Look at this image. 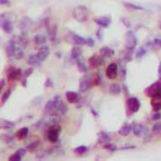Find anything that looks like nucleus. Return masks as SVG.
Masks as SVG:
<instances>
[{"label":"nucleus","mask_w":161,"mask_h":161,"mask_svg":"<svg viewBox=\"0 0 161 161\" xmlns=\"http://www.w3.org/2000/svg\"><path fill=\"white\" fill-rule=\"evenodd\" d=\"M88 15H90V13L86 6H78L74 9V12H73V16L78 21H86L88 19Z\"/></svg>","instance_id":"f257e3e1"},{"label":"nucleus","mask_w":161,"mask_h":161,"mask_svg":"<svg viewBox=\"0 0 161 161\" xmlns=\"http://www.w3.org/2000/svg\"><path fill=\"white\" fill-rule=\"evenodd\" d=\"M127 108H128V115L137 112L138 108H140V101L136 97H130L127 100Z\"/></svg>","instance_id":"f03ea898"},{"label":"nucleus","mask_w":161,"mask_h":161,"mask_svg":"<svg viewBox=\"0 0 161 161\" xmlns=\"http://www.w3.org/2000/svg\"><path fill=\"white\" fill-rule=\"evenodd\" d=\"M126 47L127 48H135L137 44V38L132 30H128L126 33Z\"/></svg>","instance_id":"7ed1b4c3"},{"label":"nucleus","mask_w":161,"mask_h":161,"mask_svg":"<svg viewBox=\"0 0 161 161\" xmlns=\"http://www.w3.org/2000/svg\"><path fill=\"white\" fill-rule=\"evenodd\" d=\"M106 76L108 79H115L117 76H119V67H117V64L112 63L106 68Z\"/></svg>","instance_id":"20e7f679"},{"label":"nucleus","mask_w":161,"mask_h":161,"mask_svg":"<svg viewBox=\"0 0 161 161\" xmlns=\"http://www.w3.org/2000/svg\"><path fill=\"white\" fill-rule=\"evenodd\" d=\"M156 93H161V78L156 83L151 84L148 88H146V94L147 96H154Z\"/></svg>","instance_id":"39448f33"},{"label":"nucleus","mask_w":161,"mask_h":161,"mask_svg":"<svg viewBox=\"0 0 161 161\" xmlns=\"http://www.w3.org/2000/svg\"><path fill=\"white\" fill-rule=\"evenodd\" d=\"M58 137H59V127H56V126L50 127L48 131V140L50 142H57Z\"/></svg>","instance_id":"423d86ee"},{"label":"nucleus","mask_w":161,"mask_h":161,"mask_svg":"<svg viewBox=\"0 0 161 161\" xmlns=\"http://www.w3.org/2000/svg\"><path fill=\"white\" fill-rule=\"evenodd\" d=\"M151 106H152L154 111L161 110V93H156L151 96Z\"/></svg>","instance_id":"0eeeda50"},{"label":"nucleus","mask_w":161,"mask_h":161,"mask_svg":"<svg viewBox=\"0 0 161 161\" xmlns=\"http://www.w3.org/2000/svg\"><path fill=\"white\" fill-rule=\"evenodd\" d=\"M94 21H96V24L100 25L101 28H107L111 24V18L110 16H101V18H97Z\"/></svg>","instance_id":"6e6552de"},{"label":"nucleus","mask_w":161,"mask_h":161,"mask_svg":"<svg viewBox=\"0 0 161 161\" xmlns=\"http://www.w3.org/2000/svg\"><path fill=\"white\" fill-rule=\"evenodd\" d=\"M102 63H103V60L100 56H93V57L90 58V66L92 68H98Z\"/></svg>","instance_id":"1a4fd4ad"},{"label":"nucleus","mask_w":161,"mask_h":161,"mask_svg":"<svg viewBox=\"0 0 161 161\" xmlns=\"http://www.w3.org/2000/svg\"><path fill=\"white\" fill-rule=\"evenodd\" d=\"M71 38H72V42L74 43L76 46H83L86 44V38L76 34V33H71Z\"/></svg>","instance_id":"9d476101"},{"label":"nucleus","mask_w":161,"mask_h":161,"mask_svg":"<svg viewBox=\"0 0 161 161\" xmlns=\"http://www.w3.org/2000/svg\"><path fill=\"white\" fill-rule=\"evenodd\" d=\"M113 54H115V50H113L112 48H110V47H103V48L100 49V56H101V57L110 58V57H112Z\"/></svg>","instance_id":"9b49d317"},{"label":"nucleus","mask_w":161,"mask_h":161,"mask_svg":"<svg viewBox=\"0 0 161 161\" xmlns=\"http://www.w3.org/2000/svg\"><path fill=\"white\" fill-rule=\"evenodd\" d=\"M132 131H134V134L136 135V136H142V135H145L146 134V128L141 125V123H137V125H135L134 127H132Z\"/></svg>","instance_id":"f8f14e48"},{"label":"nucleus","mask_w":161,"mask_h":161,"mask_svg":"<svg viewBox=\"0 0 161 161\" xmlns=\"http://www.w3.org/2000/svg\"><path fill=\"white\" fill-rule=\"evenodd\" d=\"M20 76H21V71H20V69H14V68H12V71H9V73H8V79L15 81V79H18Z\"/></svg>","instance_id":"ddd939ff"},{"label":"nucleus","mask_w":161,"mask_h":161,"mask_svg":"<svg viewBox=\"0 0 161 161\" xmlns=\"http://www.w3.org/2000/svg\"><path fill=\"white\" fill-rule=\"evenodd\" d=\"M66 98L69 103H77L79 101V97H78V93L76 92H67L66 93Z\"/></svg>","instance_id":"4468645a"},{"label":"nucleus","mask_w":161,"mask_h":161,"mask_svg":"<svg viewBox=\"0 0 161 161\" xmlns=\"http://www.w3.org/2000/svg\"><path fill=\"white\" fill-rule=\"evenodd\" d=\"M48 54H49V48L46 47V46H43V47L40 48V50L38 52V57H39V59H40L42 62L48 57Z\"/></svg>","instance_id":"2eb2a0df"},{"label":"nucleus","mask_w":161,"mask_h":161,"mask_svg":"<svg viewBox=\"0 0 161 161\" xmlns=\"http://www.w3.org/2000/svg\"><path fill=\"white\" fill-rule=\"evenodd\" d=\"M90 86H91V83H90L88 78L81 79V82H79V91L81 92H87V90L90 88Z\"/></svg>","instance_id":"dca6fc26"},{"label":"nucleus","mask_w":161,"mask_h":161,"mask_svg":"<svg viewBox=\"0 0 161 161\" xmlns=\"http://www.w3.org/2000/svg\"><path fill=\"white\" fill-rule=\"evenodd\" d=\"M131 131H132V126L128 125V123H126V125H123V126L120 128V130H119V134H120L121 136H127Z\"/></svg>","instance_id":"f3484780"},{"label":"nucleus","mask_w":161,"mask_h":161,"mask_svg":"<svg viewBox=\"0 0 161 161\" xmlns=\"http://www.w3.org/2000/svg\"><path fill=\"white\" fill-rule=\"evenodd\" d=\"M98 137H100V142H103V144H107V142L111 141V136L104 131H101L98 134Z\"/></svg>","instance_id":"a211bd4d"},{"label":"nucleus","mask_w":161,"mask_h":161,"mask_svg":"<svg viewBox=\"0 0 161 161\" xmlns=\"http://www.w3.org/2000/svg\"><path fill=\"white\" fill-rule=\"evenodd\" d=\"M71 56L73 57V58H76V59H78L81 56H82V48H81V46H76L73 49H72V52H71Z\"/></svg>","instance_id":"6ab92c4d"},{"label":"nucleus","mask_w":161,"mask_h":161,"mask_svg":"<svg viewBox=\"0 0 161 161\" xmlns=\"http://www.w3.org/2000/svg\"><path fill=\"white\" fill-rule=\"evenodd\" d=\"M110 93L111 94H119V93H121V86L117 84V83H112L110 86Z\"/></svg>","instance_id":"aec40b11"},{"label":"nucleus","mask_w":161,"mask_h":161,"mask_svg":"<svg viewBox=\"0 0 161 161\" xmlns=\"http://www.w3.org/2000/svg\"><path fill=\"white\" fill-rule=\"evenodd\" d=\"M28 132H29V130H28L27 127L20 128V130L16 132V137H18V138H20V140H23V138H25V137L28 136Z\"/></svg>","instance_id":"412c9836"},{"label":"nucleus","mask_w":161,"mask_h":161,"mask_svg":"<svg viewBox=\"0 0 161 161\" xmlns=\"http://www.w3.org/2000/svg\"><path fill=\"white\" fill-rule=\"evenodd\" d=\"M29 64H31V66H38V64H40V59L38 57V54H33V56H30L29 57Z\"/></svg>","instance_id":"4be33fe9"},{"label":"nucleus","mask_w":161,"mask_h":161,"mask_svg":"<svg viewBox=\"0 0 161 161\" xmlns=\"http://www.w3.org/2000/svg\"><path fill=\"white\" fill-rule=\"evenodd\" d=\"M134 57V48H127V52H126V54H125V58L123 60L127 63V62H130Z\"/></svg>","instance_id":"5701e85b"},{"label":"nucleus","mask_w":161,"mask_h":161,"mask_svg":"<svg viewBox=\"0 0 161 161\" xmlns=\"http://www.w3.org/2000/svg\"><path fill=\"white\" fill-rule=\"evenodd\" d=\"M76 64H77V67H78V69L81 71V72H83V73H86L87 72V66L84 64V62L82 60V59H77V62H76Z\"/></svg>","instance_id":"b1692460"},{"label":"nucleus","mask_w":161,"mask_h":161,"mask_svg":"<svg viewBox=\"0 0 161 161\" xmlns=\"http://www.w3.org/2000/svg\"><path fill=\"white\" fill-rule=\"evenodd\" d=\"M34 42H35V44H38V46H43L46 43V35H42V34L35 35Z\"/></svg>","instance_id":"393cba45"},{"label":"nucleus","mask_w":161,"mask_h":161,"mask_svg":"<svg viewBox=\"0 0 161 161\" xmlns=\"http://www.w3.org/2000/svg\"><path fill=\"white\" fill-rule=\"evenodd\" d=\"M125 60L122 59V60H120V68H121V78H122V81H125L126 79V66H125Z\"/></svg>","instance_id":"a878e982"},{"label":"nucleus","mask_w":161,"mask_h":161,"mask_svg":"<svg viewBox=\"0 0 161 161\" xmlns=\"http://www.w3.org/2000/svg\"><path fill=\"white\" fill-rule=\"evenodd\" d=\"M57 111H59V113H60V115H64V113H66V112L68 111V108H67V106L60 101V102L57 104Z\"/></svg>","instance_id":"bb28decb"},{"label":"nucleus","mask_w":161,"mask_h":161,"mask_svg":"<svg viewBox=\"0 0 161 161\" xmlns=\"http://www.w3.org/2000/svg\"><path fill=\"white\" fill-rule=\"evenodd\" d=\"M86 151H87V147L86 146H78V147L74 148V152L77 155H83V154H86Z\"/></svg>","instance_id":"cd10ccee"},{"label":"nucleus","mask_w":161,"mask_h":161,"mask_svg":"<svg viewBox=\"0 0 161 161\" xmlns=\"http://www.w3.org/2000/svg\"><path fill=\"white\" fill-rule=\"evenodd\" d=\"M145 54H146V48H140V49L136 52V56H135V57H136L137 59H140V58H142Z\"/></svg>","instance_id":"c85d7f7f"},{"label":"nucleus","mask_w":161,"mask_h":161,"mask_svg":"<svg viewBox=\"0 0 161 161\" xmlns=\"http://www.w3.org/2000/svg\"><path fill=\"white\" fill-rule=\"evenodd\" d=\"M161 132V122H156L152 126V134H160Z\"/></svg>","instance_id":"c756f323"},{"label":"nucleus","mask_w":161,"mask_h":161,"mask_svg":"<svg viewBox=\"0 0 161 161\" xmlns=\"http://www.w3.org/2000/svg\"><path fill=\"white\" fill-rule=\"evenodd\" d=\"M125 6L128 8V9H132V10H142L141 6L138 5H135V4H130V3H125Z\"/></svg>","instance_id":"7c9ffc66"},{"label":"nucleus","mask_w":161,"mask_h":161,"mask_svg":"<svg viewBox=\"0 0 161 161\" xmlns=\"http://www.w3.org/2000/svg\"><path fill=\"white\" fill-rule=\"evenodd\" d=\"M152 48H155V49L161 48V39L156 38V39H154V40H152Z\"/></svg>","instance_id":"2f4dec72"},{"label":"nucleus","mask_w":161,"mask_h":161,"mask_svg":"<svg viewBox=\"0 0 161 161\" xmlns=\"http://www.w3.org/2000/svg\"><path fill=\"white\" fill-rule=\"evenodd\" d=\"M104 148H106V150H110V151H112V152H113V151H116V150H117V147H116L115 145H112V144H108V142H107V144L104 145Z\"/></svg>","instance_id":"473e14b6"},{"label":"nucleus","mask_w":161,"mask_h":161,"mask_svg":"<svg viewBox=\"0 0 161 161\" xmlns=\"http://www.w3.org/2000/svg\"><path fill=\"white\" fill-rule=\"evenodd\" d=\"M86 44H87L88 47H93L94 46V40L92 38H86Z\"/></svg>","instance_id":"72a5a7b5"},{"label":"nucleus","mask_w":161,"mask_h":161,"mask_svg":"<svg viewBox=\"0 0 161 161\" xmlns=\"http://www.w3.org/2000/svg\"><path fill=\"white\" fill-rule=\"evenodd\" d=\"M13 126V123H9V122H0V127H3V128H10Z\"/></svg>","instance_id":"f704fd0d"},{"label":"nucleus","mask_w":161,"mask_h":161,"mask_svg":"<svg viewBox=\"0 0 161 161\" xmlns=\"http://www.w3.org/2000/svg\"><path fill=\"white\" fill-rule=\"evenodd\" d=\"M4 29L8 31V33H10V31H12V24H10L9 21H6V23L4 24Z\"/></svg>","instance_id":"c9c22d12"},{"label":"nucleus","mask_w":161,"mask_h":161,"mask_svg":"<svg viewBox=\"0 0 161 161\" xmlns=\"http://www.w3.org/2000/svg\"><path fill=\"white\" fill-rule=\"evenodd\" d=\"M9 96H10V90H8V91H6V93H4V94H3L2 101H3V102H5V101L9 98Z\"/></svg>","instance_id":"e433bc0d"},{"label":"nucleus","mask_w":161,"mask_h":161,"mask_svg":"<svg viewBox=\"0 0 161 161\" xmlns=\"http://www.w3.org/2000/svg\"><path fill=\"white\" fill-rule=\"evenodd\" d=\"M121 21H122V23H123L127 28H131V23H130V21H128L126 18H122V19H121Z\"/></svg>","instance_id":"4c0bfd02"},{"label":"nucleus","mask_w":161,"mask_h":161,"mask_svg":"<svg viewBox=\"0 0 161 161\" xmlns=\"http://www.w3.org/2000/svg\"><path fill=\"white\" fill-rule=\"evenodd\" d=\"M20 159H21V156H20L18 152H16V154H14L13 156H10V160H12V161H13V160H20Z\"/></svg>","instance_id":"58836bf2"},{"label":"nucleus","mask_w":161,"mask_h":161,"mask_svg":"<svg viewBox=\"0 0 161 161\" xmlns=\"http://www.w3.org/2000/svg\"><path fill=\"white\" fill-rule=\"evenodd\" d=\"M152 119H154V120H161V113H160L159 111H156V113L152 116Z\"/></svg>","instance_id":"ea45409f"},{"label":"nucleus","mask_w":161,"mask_h":161,"mask_svg":"<svg viewBox=\"0 0 161 161\" xmlns=\"http://www.w3.org/2000/svg\"><path fill=\"white\" fill-rule=\"evenodd\" d=\"M121 90H122V92H123L125 94H128V88H127L126 84H122V88H121Z\"/></svg>","instance_id":"a19ab883"},{"label":"nucleus","mask_w":161,"mask_h":161,"mask_svg":"<svg viewBox=\"0 0 161 161\" xmlns=\"http://www.w3.org/2000/svg\"><path fill=\"white\" fill-rule=\"evenodd\" d=\"M97 38H98V39H101V40L103 39V33H102V30H101V29L97 31Z\"/></svg>","instance_id":"79ce46f5"},{"label":"nucleus","mask_w":161,"mask_h":161,"mask_svg":"<svg viewBox=\"0 0 161 161\" xmlns=\"http://www.w3.org/2000/svg\"><path fill=\"white\" fill-rule=\"evenodd\" d=\"M49 86H50V87H52V86H53V82H52V79H47V82H46V87H49Z\"/></svg>","instance_id":"37998d69"},{"label":"nucleus","mask_w":161,"mask_h":161,"mask_svg":"<svg viewBox=\"0 0 161 161\" xmlns=\"http://www.w3.org/2000/svg\"><path fill=\"white\" fill-rule=\"evenodd\" d=\"M4 81H0V92H2V90H3V87H4Z\"/></svg>","instance_id":"c03bdc74"},{"label":"nucleus","mask_w":161,"mask_h":161,"mask_svg":"<svg viewBox=\"0 0 161 161\" xmlns=\"http://www.w3.org/2000/svg\"><path fill=\"white\" fill-rule=\"evenodd\" d=\"M159 77L161 78V62H160V64H159Z\"/></svg>","instance_id":"a18cd8bd"},{"label":"nucleus","mask_w":161,"mask_h":161,"mask_svg":"<svg viewBox=\"0 0 161 161\" xmlns=\"http://www.w3.org/2000/svg\"><path fill=\"white\" fill-rule=\"evenodd\" d=\"M0 4H9V2H6V0H0Z\"/></svg>","instance_id":"49530a36"},{"label":"nucleus","mask_w":161,"mask_h":161,"mask_svg":"<svg viewBox=\"0 0 161 161\" xmlns=\"http://www.w3.org/2000/svg\"><path fill=\"white\" fill-rule=\"evenodd\" d=\"M91 111H92V113H93V115H94V116H97V115H98V113H97V112H96V111H94V110H93V108H91Z\"/></svg>","instance_id":"de8ad7c7"},{"label":"nucleus","mask_w":161,"mask_h":161,"mask_svg":"<svg viewBox=\"0 0 161 161\" xmlns=\"http://www.w3.org/2000/svg\"><path fill=\"white\" fill-rule=\"evenodd\" d=\"M160 27H161V24H160Z\"/></svg>","instance_id":"09e8293b"}]
</instances>
